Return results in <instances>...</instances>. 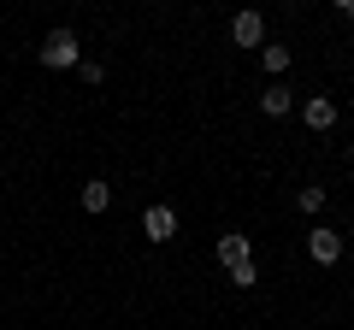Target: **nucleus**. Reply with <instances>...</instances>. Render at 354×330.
<instances>
[{
  "mask_svg": "<svg viewBox=\"0 0 354 330\" xmlns=\"http://www.w3.org/2000/svg\"><path fill=\"white\" fill-rule=\"evenodd\" d=\"M142 230H148L153 242H171V236H177V213H171V206H160V201H153L148 213H142Z\"/></svg>",
  "mask_w": 354,
  "mask_h": 330,
  "instance_id": "nucleus-5",
  "label": "nucleus"
},
{
  "mask_svg": "<svg viewBox=\"0 0 354 330\" xmlns=\"http://www.w3.org/2000/svg\"><path fill=\"white\" fill-rule=\"evenodd\" d=\"M307 254H313L319 266H337V260H342V236H337L330 224H319L313 236H307Z\"/></svg>",
  "mask_w": 354,
  "mask_h": 330,
  "instance_id": "nucleus-2",
  "label": "nucleus"
},
{
  "mask_svg": "<svg viewBox=\"0 0 354 330\" xmlns=\"http://www.w3.org/2000/svg\"><path fill=\"white\" fill-rule=\"evenodd\" d=\"M41 65H48V71H65V65H77V36H71V30H53V36L41 41Z\"/></svg>",
  "mask_w": 354,
  "mask_h": 330,
  "instance_id": "nucleus-1",
  "label": "nucleus"
},
{
  "mask_svg": "<svg viewBox=\"0 0 354 330\" xmlns=\"http://www.w3.org/2000/svg\"><path fill=\"white\" fill-rule=\"evenodd\" d=\"M337 12H342V18H348V24H354V0H342V6H337Z\"/></svg>",
  "mask_w": 354,
  "mask_h": 330,
  "instance_id": "nucleus-11",
  "label": "nucleus"
},
{
  "mask_svg": "<svg viewBox=\"0 0 354 330\" xmlns=\"http://www.w3.org/2000/svg\"><path fill=\"white\" fill-rule=\"evenodd\" d=\"M301 118H307V130H330V124H337V101H325V95H313V101L301 106Z\"/></svg>",
  "mask_w": 354,
  "mask_h": 330,
  "instance_id": "nucleus-6",
  "label": "nucleus"
},
{
  "mask_svg": "<svg viewBox=\"0 0 354 330\" xmlns=\"http://www.w3.org/2000/svg\"><path fill=\"white\" fill-rule=\"evenodd\" d=\"M260 106H266V113H272V118H283V113H290L295 101H290V89H283V83H272V89L260 95Z\"/></svg>",
  "mask_w": 354,
  "mask_h": 330,
  "instance_id": "nucleus-8",
  "label": "nucleus"
},
{
  "mask_svg": "<svg viewBox=\"0 0 354 330\" xmlns=\"http://www.w3.org/2000/svg\"><path fill=\"white\" fill-rule=\"evenodd\" d=\"M230 36H236V48H260L266 41V18L260 12H236L230 18Z\"/></svg>",
  "mask_w": 354,
  "mask_h": 330,
  "instance_id": "nucleus-4",
  "label": "nucleus"
},
{
  "mask_svg": "<svg viewBox=\"0 0 354 330\" xmlns=\"http://www.w3.org/2000/svg\"><path fill=\"white\" fill-rule=\"evenodd\" d=\"M106 206H113V189H106L101 177H95V183H83V213H106Z\"/></svg>",
  "mask_w": 354,
  "mask_h": 330,
  "instance_id": "nucleus-7",
  "label": "nucleus"
},
{
  "mask_svg": "<svg viewBox=\"0 0 354 330\" xmlns=\"http://www.w3.org/2000/svg\"><path fill=\"white\" fill-rule=\"evenodd\" d=\"M218 266H225V271H236V266H254V254H248V236L225 230V236H218Z\"/></svg>",
  "mask_w": 354,
  "mask_h": 330,
  "instance_id": "nucleus-3",
  "label": "nucleus"
},
{
  "mask_svg": "<svg viewBox=\"0 0 354 330\" xmlns=\"http://www.w3.org/2000/svg\"><path fill=\"white\" fill-rule=\"evenodd\" d=\"M295 206H301V213H319V206H325V189H313V183H307V189L295 195Z\"/></svg>",
  "mask_w": 354,
  "mask_h": 330,
  "instance_id": "nucleus-9",
  "label": "nucleus"
},
{
  "mask_svg": "<svg viewBox=\"0 0 354 330\" xmlns=\"http://www.w3.org/2000/svg\"><path fill=\"white\" fill-rule=\"evenodd\" d=\"M260 59H266V71H290V48H266Z\"/></svg>",
  "mask_w": 354,
  "mask_h": 330,
  "instance_id": "nucleus-10",
  "label": "nucleus"
}]
</instances>
